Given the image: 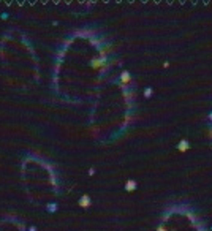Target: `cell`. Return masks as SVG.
<instances>
[{"mask_svg": "<svg viewBox=\"0 0 212 231\" xmlns=\"http://www.w3.org/2000/svg\"><path fill=\"white\" fill-rule=\"evenodd\" d=\"M78 204H79L81 207H84V209L90 207V204H92V198L89 196V195H82V196L79 198V201H78Z\"/></svg>", "mask_w": 212, "mask_h": 231, "instance_id": "2", "label": "cell"}, {"mask_svg": "<svg viewBox=\"0 0 212 231\" xmlns=\"http://www.w3.org/2000/svg\"><path fill=\"white\" fill-rule=\"evenodd\" d=\"M119 81L122 82V84H128V82L131 81V75H130V71L128 70H124L120 73V76H119Z\"/></svg>", "mask_w": 212, "mask_h": 231, "instance_id": "3", "label": "cell"}, {"mask_svg": "<svg viewBox=\"0 0 212 231\" xmlns=\"http://www.w3.org/2000/svg\"><path fill=\"white\" fill-rule=\"evenodd\" d=\"M30 231H37V228H35V227H32V228H30Z\"/></svg>", "mask_w": 212, "mask_h": 231, "instance_id": "11", "label": "cell"}, {"mask_svg": "<svg viewBox=\"0 0 212 231\" xmlns=\"http://www.w3.org/2000/svg\"><path fill=\"white\" fill-rule=\"evenodd\" d=\"M209 117H211V120H212V114H211V116H209Z\"/></svg>", "mask_w": 212, "mask_h": 231, "instance_id": "12", "label": "cell"}, {"mask_svg": "<svg viewBox=\"0 0 212 231\" xmlns=\"http://www.w3.org/2000/svg\"><path fill=\"white\" fill-rule=\"evenodd\" d=\"M144 97H146V98H150V97H152V87H147L146 92H144Z\"/></svg>", "mask_w": 212, "mask_h": 231, "instance_id": "6", "label": "cell"}, {"mask_svg": "<svg viewBox=\"0 0 212 231\" xmlns=\"http://www.w3.org/2000/svg\"><path fill=\"white\" fill-rule=\"evenodd\" d=\"M172 231H176V230H172Z\"/></svg>", "mask_w": 212, "mask_h": 231, "instance_id": "13", "label": "cell"}, {"mask_svg": "<svg viewBox=\"0 0 212 231\" xmlns=\"http://www.w3.org/2000/svg\"><path fill=\"white\" fill-rule=\"evenodd\" d=\"M49 212H54V211H57V204H49V209H48Z\"/></svg>", "mask_w": 212, "mask_h": 231, "instance_id": "7", "label": "cell"}, {"mask_svg": "<svg viewBox=\"0 0 212 231\" xmlns=\"http://www.w3.org/2000/svg\"><path fill=\"white\" fill-rule=\"evenodd\" d=\"M93 174H95V169H93V168L89 169V176H93Z\"/></svg>", "mask_w": 212, "mask_h": 231, "instance_id": "9", "label": "cell"}, {"mask_svg": "<svg viewBox=\"0 0 212 231\" xmlns=\"http://www.w3.org/2000/svg\"><path fill=\"white\" fill-rule=\"evenodd\" d=\"M2 19H8V13H3L2 14Z\"/></svg>", "mask_w": 212, "mask_h": 231, "instance_id": "10", "label": "cell"}, {"mask_svg": "<svg viewBox=\"0 0 212 231\" xmlns=\"http://www.w3.org/2000/svg\"><path fill=\"white\" fill-rule=\"evenodd\" d=\"M157 231H168V230H166L165 225H158V227H157Z\"/></svg>", "mask_w": 212, "mask_h": 231, "instance_id": "8", "label": "cell"}, {"mask_svg": "<svg viewBox=\"0 0 212 231\" xmlns=\"http://www.w3.org/2000/svg\"><path fill=\"white\" fill-rule=\"evenodd\" d=\"M188 147H190L188 141H187V139H182L179 144H177V151H179V152H187V151H188Z\"/></svg>", "mask_w": 212, "mask_h": 231, "instance_id": "4", "label": "cell"}, {"mask_svg": "<svg viewBox=\"0 0 212 231\" xmlns=\"http://www.w3.org/2000/svg\"><path fill=\"white\" fill-rule=\"evenodd\" d=\"M136 187H138V184L135 182V180H127L125 190H127V192H133V190H136Z\"/></svg>", "mask_w": 212, "mask_h": 231, "instance_id": "5", "label": "cell"}, {"mask_svg": "<svg viewBox=\"0 0 212 231\" xmlns=\"http://www.w3.org/2000/svg\"><path fill=\"white\" fill-rule=\"evenodd\" d=\"M105 65H106V57L105 56H102V57H93L90 60V67H93V68H103Z\"/></svg>", "mask_w": 212, "mask_h": 231, "instance_id": "1", "label": "cell"}]
</instances>
